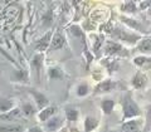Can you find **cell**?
<instances>
[{"label": "cell", "mask_w": 151, "mask_h": 132, "mask_svg": "<svg viewBox=\"0 0 151 132\" xmlns=\"http://www.w3.org/2000/svg\"><path fill=\"white\" fill-rule=\"evenodd\" d=\"M44 64V54L43 53H37L34 57L32 58V69L34 70V75H35V81L37 83L40 82V73H42V68Z\"/></svg>", "instance_id": "9c48e42d"}, {"label": "cell", "mask_w": 151, "mask_h": 132, "mask_svg": "<svg viewBox=\"0 0 151 132\" xmlns=\"http://www.w3.org/2000/svg\"><path fill=\"white\" fill-rule=\"evenodd\" d=\"M65 125V118L64 116L60 115H54L52 116L49 120H47L45 122L42 123V128L44 130V132H58L62 127H64Z\"/></svg>", "instance_id": "3957f363"}, {"label": "cell", "mask_w": 151, "mask_h": 132, "mask_svg": "<svg viewBox=\"0 0 151 132\" xmlns=\"http://www.w3.org/2000/svg\"><path fill=\"white\" fill-rule=\"evenodd\" d=\"M101 121L94 116H86L83 118V132H94L100 128Z\"/></svg>", "instance_id": "5bb4252c"}, {"label": "cell", "mask_w": 151, "mask_h": 132, "mask_svg": "<svg viewBox=\"0 0 151 132\" xmlns=\"http://www.w3.org/2000/svg\"><path fill=\"white\" fill-rule=\"evenodd\" d=\"M25 91L32 97V100H33L32 102L35 105V107L38 108V111L42 110V108H44L45 106H48L49 103H50L49 98L47 97V94H44L43 92L40 91V89L33 88V87H27Z\"/></svg>", "instance_id": "7a4b0ae2"}, {"label": "cell", "mask_w": 151, "mask_h": 132, "mask_svg": "<svg viewBox=\"0 0 151 132\" xmlns=\"http://www.w3.org/2000/svg\"><path fill=\"white\" fill-rule=\"evenodd\" d=\"M27 132H44V130L42 128V126H33Z\"/></svg>", "instance_id": "d4e9b609"}, {"label": "cell", "mask_w": 151, "mask_h": 132, "mask_svg": "<svg viewBox=\"0 0 151 132\" xmlns=\"http://www.w3.org/2000/svg\"><path fill=\"white\" fill-rule=\"evenodd\" d=\"M19 110L22 112V116L27 117V118H30V117H34L38 112V108L35 107V105L32 101H23L20 102V106H19Z\"/></svg>", "instance_id": "4fadbf2b"}, {"label": "cell", "mask_w": 151, "mask_h": 132, "mask_svg": "<svg viewBox=\"0 0 151 132\" xmlns=\"http://www.w3.org/2000/svg\"><path fill=\"white\" fill-rule=\"evenodd\" d=\"M120 19H121V20L124 22V23H126V24L129 25L130 28H134V29H137V30H140V32H145L142 24H141V23H139V22H136V20H134V19H130V18H126V16H121Z\"/></svg>", "instance_id": "603a6c76"}, {"label": "cell", "mask_w": 151, "mask_h": 132, "mask_svg": "<svg viewBox=\"0 0 151 132\" xmlns=\"http://www.w3.org/2000/svg\"><path fill=\"white\" fill-rule=\"evenodd\" d=\"M142 123L144 122L141 117L122 121V123L120 126V131L121 132H140L141 128H142Z\"/></svg>", "instance_id": "5b68a950"}, {"label": "cell", "mask_w": 151, "mask_h": 132, "mask_svg": "<svg viewBox=\"0 0 151 132\" xmlns=\"http://www.w3.org/2000/svg\"><path fill=\"white\" fill-rule=\"evenodd\" d=\"M58 113V106L55 105H49L45 106L44 108H42V110H39L37 112V120L40 122V123H43V122H45L47 120H49L52 116H54Z\"/></svg>", "instance_id": "52a82bcc"}, {"label": "cell", "mask_w": 151, "mask_h": 132, "mask_svg": "<svg viewBox=\"0 0 151 132\" xmlns=\"http://www.w3.org/2000/svg\"><path fill=\"white\" fill-rule=\"evenodd\" d=\"M116 88H117L116 81H113L111 78H105L96 84V87L93 89V94L94 96H101V94H106V93L115 91Z\"/></svg>", "instance_id": "277c9868"}, {"label": "cell", "mask_w": 151, "mask_h": 132, "mask_svg": "<svg viewBox=\"0 0 151 132\" xmlns=\"http://www.w3.org/2000/svg\"><path fill=\"white\" fill-rule=\"evenodd\" d=\"M116 107V101L111 97H102L100 101V110L105 116L111 115Z\"/></svg>", "instance_id": "2e32d148"}, {"label": "cell", "mask_w": 151, "mask_h": 132, "mask_svg": "<svg viewBox=\"0 0 151 132\" xmlns=\"http://www.w3.org/2000/svg\"><path fill=\"white\" fill-rule=\"evenodd\" d=\"M105 53L107 55H127V50L120 43L116 42H107L105 47Z\"/></svg>", "instance_id": "7c38bea8"}, {"label": "cell", "mask_w": 151, "mask_h": 132, "mask_svg": "<svg viewBox=\"0 0 151 132\" xmlns=\"http://www.w3.org/2000/svg\"><path fill=\"white\" fill-rule=\"evenodd\" d=\"M149 63H150V57L146 55V54H141V55L134 58V64L139 68H144L145 65L149 64Z\"/></svg>", "instance_id": "cb8c5ba5"}, {"label": "cell", "mask_w": 151, "mask_h": 132, "mask_svg": "<svg viewBox=\"0 0 151 132\" xmlns=\"http://www.w3.org/2000/svg\"><path fill=\"white\" fill-rule=\"evenodd\" d=\"M121 110H122V117L121 121L136 118V117L142 116V110L139 106V103L135 101L134 96L130 92H125L121 97Z\"/></svg>", "instance_id": "6da1fadb"}, {"label": "cell", "mask_w": 151, "mask_h": 132, "mask_svg": "<svg viewBox=\"0 0 151 132\" xmlns=\"http://www.w3.org/2000/svg\"><path fill=\"white\" fill-rule=\"evenodd\" d=\"M22 117V112L17 106L5 113H0V122H20Z\"/></svg>", "instance_id": "8fae6325"}, {"label": "cell", "mask_w": 151, "mask_h": 132, "mask_svg": "<svg viewBox=\"0 0 151 132\" xmlns=\"http://www.w3.org/2000/svg\"><path fill=\"white\" fill-rule=\"evenodd\" d=\"M50 39H52V32L47 33V34L40 38L39 40L37 42V45H35V49L38 50V53H43L44 50H47L49 48V43H50Z\"/></svg>", "instance_id": "44dd1931"}, {"label": "cell", "mask_w": 151, "mask_h": 132, "mask_svg": "<svg viewBox=\"0 0 151 132\" xmlns=\"http://www.w3.org/2000/svg\"><path fill=\"white\" fill-rule=\"evenodd\" d=\"M29 73L27 70L22 69L20 67H17L9 75V81L14 83H20V84H27L29 83Z\"/></svg>", "instance_id": "ba28073f"}, {"label": "cell", "mask_w": 151, "mask_h": 132, "mask_svg": "<svg viewBox=\"0 0 151 132\" xmlns=\"http://www.w3.org/2000/svg\"><path fill=\"white\" fill-rule=\"evenodd\" d=\"M47 75H48L49 81H63L65 78L64 70L59 67V65H50L47 69Z\"/></svg>", "instance_id": "e0dca14e"}, {"label": "cell", "mask_w": 151, "mask_h": 132, "mask_svg": "<svg viewBox=\"0 0 151 132\" xmlns=\"http://www.w3.org/2000/svg\"><path fill=\"white\" fill-rule=\"evenodd\" d=\"M74 92L78 98H86L91 93V86H89V83L87 81H81L76 84Z\"/></svg>", "instance_id": "ffe728a7"}, {"label": "cell", "mask_w": 151, "mask_h": 132, "mask_svg": "<svg viewBox=\"0 0 151 132\" xmlns=\"http://www.w3.org/2000/svg\"><path fill=\"white\" fill-rule=\"evenodd\" d=\"M94 132H111V131H110V128H108V126H103V127H101V128H97Z\"/></svg>", "instance_id": "484cf974"}, {"label": "cell", "mask_w": 151, "mask_h": 132, "mask_svg": "<svg viewBox=\"0 0 151 132\" xmlns=\"http://www.w3.org/2000/svg\"><path fill=\"white\" fill-rule=\"evenodd\" d=\"M65 44V38L62 33L57 32L54 37L50 39V43H49V50H58V49H62Z\"/></svg>", "instance_id": "d6986e66"}, {"label": "cell", "mask_w": 151, "mask_h": 132, "mask_svg": "<svg viewBox=\"0 0 151 132\" xmlns=\"http://www.w3.org/2000/svg\"><path fill=\"white\" fill-rule=\"evenodd\" d=\"M137 49L141 52V53H144L146 55H149L150 54V52H151V42L149 38H141V42L139 43L137 45Z\"/></svg>", "instance_id": "7402d4cb"}, {"label": "cell", "mask_w": 151, "mask_h": 132, "mask_svg": "<svg viewBox=\"0 0 151 132\" xmlns=\"http://www.w3.org/2000/svg\"><path fill=\"white\" fill-rule=\"evenodd\" d=\"M17 105V101L14 100L13 97H8V96H1L0 94V113H5L8 111L15 108Z\"/></svg>", "instance_id": "ac0fdd59"}, {"label": "cell", "mask_w": 151, "mask_h": 132, "mask_svg": "<svg viewBox=\"0 0 151 132\" xmlns=\"http://www.w3.org/2000/svg\"><path fill=\"white\" fill-rule=\"evenodd\" d=\"M63 116L65 121L74 123V122H78L79 117H81V112L74 105H65L63 108Z\"/></svg>", "instance_id": "30bf717a"}, {"label": "cell", "mask_w": 151, "mask_h": 132, "mask_svg": "<svg viewBox=\"0 0 151 132\" xmlns=\"http://www.w3.org/2000/svg\"><path fill=\"white\" fill-rule=\"evenodd\" d=\"M130 83H131V86L134 87L135 89L144 91V89H146L149 87V78H147V75H146L144 72L139 70V72H136L134 77L131 78Z\"/></svg>", "instance_id": "8992f818"}, {"label": "cell", "mask_w": 151, "mask_h": 132, "mask_svg": "<svg viewBox=\"0 0 151 132\" xmlns=\"http://www.w3.org/2000/svg\"><path fill=\"white\" fill-rule=\"evenodd\" d=\"M0 132H25V126L20 122H0Z\"/></svg>", "instance_id": "9a60e30c"}]
</instances>
